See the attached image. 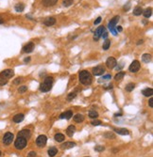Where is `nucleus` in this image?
<instances>
[{"label": "nucleus", "mask_w": 153, "mask_h": 157, "mask_svg": "<svg viewBox=\"0 0 153 157\" xmlns=\"http://www.w3.org/2000/svg\"><path fill=\"white\" fill-rule=\"evenodd\" d=\"M79 77H80V82L82 85L88 86V85H91V83H92V75H91V73H89V72H87V71H81V72H80Z\"/></svg>", "instance_id": "f257e3e1"}, {"label": "nucleus", "mask_w": 153, "mask_h": 157, "mask_svg": "<svg viewBox=\"0 0 153 157\" xmlns=\"http://www.w3.org/2000/svg\"><path fill=\"white\" fill-rule=\"evenodd\" d=\"M52 84H53V77L51 76L46 77L43 83L40 85V90L42 92H48L52 88Z\"/></svg>", "instance_id": "f03ea898"}, {"label": "nucleus", "mask_w": 153, "mask_h": 157, "mask_svg": "<svg viewBox=\"0 0 153 157\" xmlns=\"http://www.w3.org/2000/svg\"><path fill=\"white\" fill-rule=\"evenodd\" d=\"M27 144H28L27 139L24 138V137H21V136H17V138L15 139V142H14V147H15V149L21 151V150H24L26 148Z\"/></svg>", "instance_id": "7ed1b4c3"}, {"label": "nucleus", "mask_w": 153, "mask_h": 157, "mask_svg": "<svg viewBox=\"0 0 153 157\" xmlns=\"http://www.w3.org/2000/svg\"><path fill=\"white\" fill-rule=\"evenodd\" d=\"M119 21V16H114L113 18L111 20L110 22H109V24H108V27H109V29L111 30V34H113L114 36H116L117 34V31L115 30V26H116V24L117 22Z\"/></svg>", "instance_id": "20e7f679"}, {"label": "nucleus", "mask_w": 153, "mask_h": 157, "mask_svg": "<svg viewBox=\"0 0 153 157\" xmlns=\"http://www.w3.org/2000/svg\"><path fill=\"white\" fill-rule=\"evenodd\" d=\"M13 138H14L13 134L11 133V132H7L4 135V136H3V143L5 145H10V144H12V142L13 141Z\"/></svg>", "instance_id": "39448f33"}, {"label": "nucleus", "mask_w": 153, "mask_h": 157, "mask_svg": "<svg viewBox=\"0 0 153 157\" xmlns=\"http://www.w3.org/2000/svg\"><path fill=\"white\" fill-rule=\"evenodd\" d=\"M140 62L138 60H134L131 62V64L129 67V71L130 73H137L139 70H140Z\"/></svg>", "instance_id": "423d86ee"}, {"label": "nucleus", "mask_w": 153, "mask_h": 157, "mask_svg": "<svg viewBox=\"0 0 153 157\" xmlns=\"http://www.w3.org/2000/svg\"><path fill=\"white\" fill-rule=\"evenodd\" d=\"M46 142H47V137L44 135H39L36 139V144L38 147H40V148H42L43 146H45L46 144Z\"/></svg>", "instance_id": "0eeeda50"}, {"label": "nucleus", "mask_w": 153, "mask_h": 157, "mask_svg": "<svg viewBox=\"0 0 153 157\" xmlns=\"http://www.w3.org/2000/svg\"><path fill=\"white\" fill-rule=\"evenodd\" d=\"M13 75H14V72H13L12 70H11V69L4 70L3 72H1V73H0V77H2V78H5V79L12 78Z\"/></svg>", "instance_id": "6e6552de"}, {"label": "nucleus", "mask_w": 153, "mask_h": 157, "mask_svg": "<svg viewBox=\"0 0 153 157\" xmlns=\"http://www.w3.org/2000/svg\"><path fill=\"white\" fill-rule=\"evenodd\" d=\"M105 72V68L102 65H98V66L93 68V74L96 76H99L102 75Z\"/></svg>", "instance_id": "1a4fd4ad"}, {"label": "nucleus", "mask_w": 153, "mask_h": 157, "mask_svg": "<svg viewBox=\"0 0 153 157\" xmlns=\"http://www.w3.org/2000/svg\"><path fill=\"white\" fill-rule=\"evenodd\" d=\"M17 136H21V137H24L26 138L27 140L28 138H30L31 136V132L28 130V129H23V130H21L20 132L18 133L17 135Z\"/></svg>", "instance_id": "9d476101"}, {"label": "nucleus", "mask_w": 153, "mask_h": 157, "mask_svg": "<svg viewBox=\"0 0 153 157\" xmlns=\"http://www.w3.org/2000/svg\"><path fill=\"white\" fill-rule=\"evenodd\" d=\"M117 65V61L114 57L112 56H110L107 60H106V66L108 67L109 69H113L114 67Z\"/></svg>", "instance_id": "9b49d317"}, {"label": "nucleus", "mask_w": 153, "mask_h": 157, "mask_svg": "<svg viewBox=\"0 0 153 157\" xmlns=\"http://www.w3.org/2000/svg\"><path fill=\"white\" fill-rule=\"evenodd\" d=\"M105 30V27L104 26H99L97 30L95 31V36H94V40L96 41V42H97L98 40H99V38L101 37V35L103 34V32Z\"/></svg>", "instance_id": "f8f14e48"}, {"label": "nucleus", "mask_w": 153, "mask_h": 157, "mask_svg": "<svg viewBox=\"0 0 153 157\" xmlns=\"http://www.w3.org/2000/svg\"><path fill=\"white\" fill-rule=\"evenodd\" d=\"M34 49V43L33 42H28L23 47V52L24 53H31Z\"/></svg>", "instance_id": "ddd939ff"}, {"label": "nucleus", "mask_w": 153, "mask_h": 157, "mask_svg": "<svg viewBox=\"0 0 153 157\" xmlns=\"http://www.w3.org/2000/svg\"><path fill=\"white\" fill-rule=\"evenodd\" d=\"M113 131H115L118 135H129V130H127L125 128H114Z\"/></svg>", "instance_id": "4468645a"}, {"label": "nucleus", "mask_w": 153, "mask_h": 157, "mask_svg": "<svg viewBox=\"0 0 153 157\" xmlns=\"http://www.w3.org/2000/svg\"><path fill=\"white\" fill-rule=\"evenodd\" d=\"M76 143L75 142H72V141H68V142H65V143H63L62 145H61V148L63 149V150H68V149H72L74 147H76Z\"/></svg>", "instance_id": "2eb2a0df"}, {"label": "nucleus", "mask_w": 153, "mask_h": 157, "mask_svg": "<svg viewBox=\"0 0 153 157\" xmlns=\"http://www.w3.org/2000/svg\"><path fill=\"white\" fill-rule=\"evenodd\" d=\"M72 117H73V112H72L71 110H68V111H66V112H64V113L61 114L60 119H66V120H70Z\"/></svg>", "instance_id": "dca6fc26"}, {"label": "nucleus", "mask_w": 153, "mask_h": 157, "mask_svg": "<svg viewBox=\"0 0 153 157\" xmlns=\"http://www.w3.org/2000/svg\"><path fill=\"white\" fill-rule=\"evenodd\" d=\"M58 0H42V3L44 7H52L54 6Z\"/></svg>", "instance_id": "f3484780"}, {"label": "nucleus", "mask_w": 153, "mask_h": 157, "mask_svg": "<svg viewBox=\"0 0 153 157\" xmlns=\"http://www.w3.org/2000/svg\"><path fill=\"white\" fill-rule=\"evenodd\" d=\"M43 24H45L46 26H51V25H53V24H56V19L54 18V17H49V18L44 20Z\"/></svg>", "instance_id": "a211bd4d"}, {"label": "nucleus", "mask_w": 153, "mask_h": 157, "mask_svg": "<svg viewBox=\"0 0 153 157\" xmlns=\"http://www.w3.org/2000/svg\"><path fill=\"white\" fill-rule=\"evenodd\" d=\"M75 132H76V127L74 126V125H70L66 129V135L69 137H72L74 135V134H75Z\"/></svg>", "instance_id": "6ab92c4d"}, {"label": "nucleus", "mask_w": 153, "mask_h": 157, "mask_svg": "<svg viewBox=\"0 0 153 157\" xmlns=\"http://www.w3.org/2000/svg\"><path fill=\"white\" fill-rule=\"evenodd\" d=\"M142 94L146 97H151L153 94V90L151 88H147V89H145L144 90L142 91Z\"/></svg>", "instance_id": "aec40b11"}, {"label": "nucleus", "mask_w": 153, "mask_h": 157, "mask_svg": "<svg viewBox=\"0 0 153 157\" xmlns=\"http://www.w3.org/2000/svg\"><path fill=\"white\" fill-rule=\"evenodd\" d=\"M24 118H25L24 114H17V115H15L14 117H13L12 121H14L15 123H19V122L23 121V120H24Z\"/></svg>", "instance_id": "412c9836"}, {"label": "nucleus", "mask_w": 153, "mask_h": 157, "mask_svg": "<svg viewBox=\"0 0 153 157\" xmlns=\"http://www.w3.org/2000/svg\"><path fill=\"white\" fill-rule=\"evenodd\" d=\"M54 139H55L57 142H62V141L65 139V136H64V135H62V134L58 133L54 135Z\"/></svg>", "instance_id": "4be33fe9"}, {"label": "nucleus", "mask_w": 153, "mask_h": 157, "mask_svg": "<svg viewBox=\"0 0 153 157\" xmlns=\"http://www.w3.org/2000/svg\"><path fill=\"white\" fill-rule=\"evenodd\" d=\"M47 152H48V155L50 157H54L56 154L58 153V149H57L56 147H51Z\"/></svg>", "instance_id": "5701e85b"}, {"label": "nucleus", "mask_w": 153, "mask_h": 157, "mask_svg": "<svg viewBox=\"0 0 153 157\" xmlns=\"http://www.w3.org/2000/svg\"><path fill=\"white\" fill-rule=\"evenodd\" d=\"M74 121H76V122H78V123H80V122H82V121H84V117L83 115H81V114H77V115H75L73 117Z\"/></svg>", "instance_id": "b1692460"}, {"label": "nucleus", "mask_w": 153, "mask_h": 157, "mask_svg": "<svg viewBox=\"0 0 153 157\" xmlns=\"http://www.w3.org/2000/svg\"><path fill=\"white\" fill-rule=\"evenodd\" d=\"M142 60L145 63H148L151 61V55L150 54H144L142 56Z\"/></svg>", "instance_id": "393cba45"}, {"label": "nucleus", "mask_w": 153, "mask_h": 157, "mask_svg": "<svg viewBox=\"0 0 153 157\" xmlns=\"http://www.w3.org/2000/svg\"><path fill=\"white\" fill-rule=\"evenodd\" d=\"M143 14H144L145 18H149V17L151 16V14H152V9H151V8H148L146 11H143Z\"/></svg>", "instance_id": "a878e982"}, {"label": "nucleus", "mask_w": 153, "mask_h": 157, "mask_svg": "<svg viewBox=\"0 0 153 157\" xmlns=\"http://www.w3.org/2000/svg\"><path fill=\"white\" fill-rule=\"evenodd\" d=\"M14 9H15V11L17 12H22L24 11L25 9V6L23 3H18V4H16L15 7H14Z\"/></svg>", "instance_id": "bb28decb"}, {"label": "nucleus", "mask_w": 153, "mask_h": 157, "mask_svg": "<svg viewBox=\"0 0 153 157\" xmlns=\"http://www.w3.org/2000/svg\"><path fill=\"white\" fill-rule=\"evenodd\" d=\"M142 13H143V9L141 7H136L134 10H133V14L135 16H140Z\"/></svg>", "instance_id": "cd10ccee"}, {"label": "nucleus", "mask_w": 153, "mask_h": 157, "mask_svg": "<svg viewBox=\"0 0 153 157\" xmlns=\"http://www.w3.org/2000/svg\"><path fill=\"white\" fill-rule=\"evenodd\" d=\"M124 76H125V73H124V72H119L118 73L115 74L114 79H115L116 81H120V80H122V79L124 78Z\"/></svg>", "instance_id": "c85d7f7f"}, {"label": "nucleus", "mask_w": 153, "mask_h": 157, "mask_svg": "<svg viewBox=\"0 0 153 157\" xmlns=\"http://www.w3.org/2000/svg\"><path fill=\"white\" fill-rule=\"evenodd\" d=\"M98 117V113L96 110H90L89 111V118L91 119H97Z\"/></svg>", "instance_id": "c756f323"}, {"label": "nucleus", "mask_w": 153, "mask_h": 157, "mask_svg": "<svg viewBox=\"0 0 153 157\" xmlns=\"http://www.w3.org/2000/svg\"><path fill=\"white\" fill-rule=\"evenodd\" d=\"M135 89V84L134 83H129V84L126 86V90L128 91V92H130V91H132L133 90Z\"/></svg>", "instance_id": "7c9ffc66"}, {"label": "nucleus", "mask_w": 153, "mask_h": 157, "mask_svg": "<svg viewBox=\"0 0 153 157\" xmlns=\"http://www.w3.org/2000/svg\"><path fill=\"white\" fill-rule=\"evenodd\" d=\"M111 46V42L109 41V40H106L104 42V43H103V46H102V48H103V50H105V51H107L108 49L110 48Z\"/></svg>", "instance_id": "2f4dec72"}, {"label": "nucleus", "mask_w": 153, "mask_h": 157, "mask_svg": "<svg viewBox=\"0 0 153 157\" xmlns=\"http://www.w3.org/2000/svg\"><path fill=\"white\" fill-rule=\"evenodd\" d=\"M73 4V0H63L62 1V5L64 7H69Z\"/></svg>", "instance_id": "473e14b6"}, {"label": "nucleus", "mask_w": 153, "mask_h": 157, "mask_svg": "<svg viewBox=\"0 0 153 157\" xmlns=\"http://www.w3.org/2000/svg\"><path fill=\"white\" fill-rule=\"evenodd\" d=\"M27 90H28V87H27V86H21L18 89V91L20 93H24V92H26Z\"/></svg>", "instance_id": "72a5a7b5"}, {"label": "nucleus", "mask_w": 153, "mask_h": 157, "mask_svg": "<svg viewBox=\"0 0 153 157\" xmlns=\"http://www.w3.org/2000/svg\"><path fill=\"white\" fill-rule=\"evenodd\" d=\"M77 96V94L75 93V92H72V93H69L67 96V100L68 101H71V100H73L75 97Z\"/></svg>", "instance_id": "f704fd0d"}, {"label": "nucleus", "mask_w": 153, "mask_h": 157, "mask_svg": "<svg viewBox=\"0 0 153 157\" xmlns=\"http://www.w3.org/2000/svg\"><path fill=\"white\" fill-rule=\"evenodd\" d=\"M104 136L105 137H107V138H115V135H113L112 133H106L104 135Z\"/></svg>", "instance_id": "c9c22d12"}, {"label": "nucleus", "mask_w": 153, "mask_h": 157, "mask_svg": "<svg viewBox=\"0 0 153 157\" xmlns=\"http://www.w3.org/2000/svg\"><path fill=\"white\" fill-rule=\"evenodd\" d=\"M105 150V147H103V146H96L95 147V151H103Z\"/></svg>", "instance_id": "e433bc0d"}, {"label": "nucleus", "mask_w": 153, "mask_h": 157, "mask_svg": "<svg viewBox=\"0 0 153 157\" xmlns=\"http://www.w3.org/2000/svg\"><path fill=\"white\" fill-rule=\"evenodd\" d=\"M92 125L94 126H98V125H100V124H102V122L101 121H98V120H95V121H92V123H91Z\"/></svg>", "instance_id": "4c0bfd02"}, {"label": "nucleus", "mask_w": 153, "mask_h": 157, "mask_svg": "<svg viewBox=\"0 0 153 157\" xmlns=\"http://www.w3.org/2000/svg\"><path fill=\"white\" fill-rule=\"evenodd\" d=\"M8 83V79H5V78H0V86H4Z\"/></svg>", "instance_id": "58836bf2"}, {"label": "nucleus", "mask_w": 153, "mask_h": 157, "mask_svg": "<svg viewBox=\"0 0 153 157\" xmlns=\"http://www.w3.org/2000/svg\"><path fill=\"white\" fill-rule=\"evenodd\" d=\"M23 81V78L22 77H19V78H16L14 81H13V84L14 85H18V84H20L21 82Z\"/></svg>", "instance_id": "ea45409f"}, {"label": "nucleus", "mask_w": 153, "mask_h": 157, "mask_svg": "<svg viewBox=\"0 0 153 157\" xmlns=\"http://www.w3.org/2000/svg\"><path fill=\"white\" fill-rule=\"evenodd\" d=\"M37 156V153L35 151H30V152H28V157H36Z\"/></svg>", "instance_id": "a19ab883"}, {"label": "nucleus", "mask_w": 153, "mask_h": 157, "mask_svg": "<svg viewBox=\"0 0 153 157\" xmlns=\"http://www.w3.org/2000/svg\"><path fill=\"white\" fill-rule=\"evenodd\" d=\"M101 20H102V18H101L100 16H99V17H97V20L94 22V24H98L99 23H100V22H101Z\"/></svg>", "instance_id": "79ce46f5"}, {"label": "nucleus", "mask_w": 153, "mask_h": 157, "mask_svg": "<svg viewBox=\"0 0 153 157\" xmlns=\"http://www.w3.org/2000/svg\"><path fill=\"white\" fill-rule=\"evenodd\" d=\"M111 76L110 74H107V75H104L101 79H103L104 81H106V80H109V79H111Z\"/></svg>", "instance_id": "37998d69"}, {"label": "nucleus", "mask_w": 153, "mask_h": 157, "mask_svg": "<svg viewBox=\"0 0 153 157\" xmlns=\"http://www.w3.org/2000/svg\"><path fill=\"white\" fill-rule=\"evenodd\" d=\"M148 103H149V106H150V107H153V99L152 98H150V99H149Z\"/></svg>", "instance_id": "c03bdc74"}, {"label": "nucleus", "mask_w": 153, "mask_h": 157, "mask_svg": "<svg viewBox=\"0 0 153 157\" xmlns=\"http://www.w3.org/2000/svg\"><path fill=\"white\" fill-rule=\"evenodd\" d=\"M101 37H102L103 39H107V37H108V33H107L106 31H104V32H103V34L101 35Z\"/></svg>", "instance_id": "a18cd8bd"}, {"label": "nucleus", "mask_w": 153, "mask_h": 157, "mask_svg": "<svg viewBox=\"0 0 153 157\" xmlns=\"http://www.w3.org/2000/svg\"><path fill=\"white\" fill-rule=\"evenodd\" d=\"M122 30H123L122 26H120V25L116 26V31H117V32H122Z\"/></svg>", "instance_id": "49530a36"}, {"label": "nucleus", "mask_w": 153, "mask_h": 157, "mask_svg": "<svg viewBox=\"0 0 153 157\" xmlns=\"http://www.w3.org/2000/svg\"><path fill=\"white\" fill-rule=\"evenodd\" d=\"M24 61L26 63H27V62H29V61H30V57H29V56H28V57H26L24 59Z\"/></svg>", "instance_id": "de8ad7c7"}, {"label": "nucleus", "mask_w": 153, "mask_h": 157, "mask_svg": "<svg viewBox=\"0 0 153 157\" xmlns=\"http://www.w3.org/2000/svg\"><path fill=\"white\" fill-rule=\"evenodd\" d=\"M105 89H106V90H109V89H112V85L111 84V85H109V86H107V87H105Z\"/></svg>", "instance_id": "09e8293b"}, {"label": "nucleus", "mask_w": 153, "mask_h": 157, "mask_svg": "<svg viewBox=\"0 0 153 157\" xmlns=\"http://www.w3.org/2000/svg\"><path fill=\"white\" fill-rule=\"evenodd\" d=\"M143 42H144V41H143V40H140V41H138V42H137V44L139 45V44H142Z\"/></svg>", "instance_id": "8fccbe9b"}, {"label": "nucleus", "mask_w": 153, "mask_h": 157, "mask_svg": "<svg viewBox=\"0 0 153 157\" xmlns=\"http://www.w3.org/2000/svg\"><path fill=\"white\" fill-rule=\"evenodd\" d=\"M3 23H4V20H3V19L1 18V17H0V24H3Z\"/></svg>", "instance_id": "3c124183"}, {"label": "nucleus", "mask_w": 153, "mask_h": 157, "mask_svg": "<svg viewBox=\"0 0 153 157\" xmlns=\"http://www.w3.org/2000/svg\"><path fill=\"white\" fill-rule=\"evenodd\" d=\"M0 156H1V151H0Z\"/></svg>", "instance_id": "603ef678"}]
</instances>
